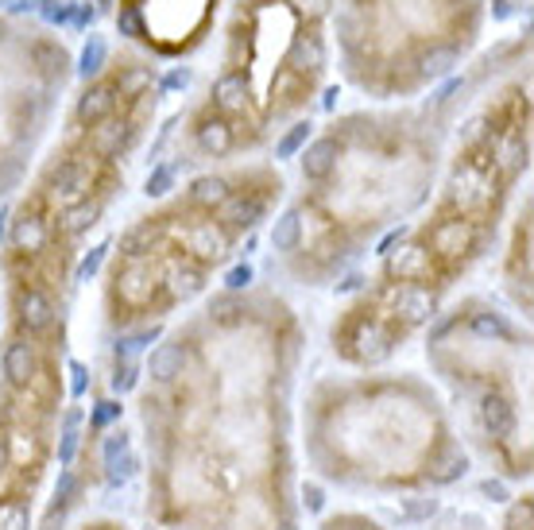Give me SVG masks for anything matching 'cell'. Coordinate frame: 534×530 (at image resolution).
I'll list each match as a JSON object with an SVG mask.
<instances>
[{"label":"cell","mask_w":534,"mask_h":530,"mask_svg":"<svg viewBox=\"0 0 534 530\" xmlns=\"http://www.w3.org/2000/svg\"><path fill=\"white\" fill-rule=\"evenodd\" d=\"M318 530H388L380 518H372L368 511H357V507H345V511H334Z\"/></svg>","instance_id":"obj_14"},{"label":"cell","mask_w":534,"mask_h":530,"mask_svg":"<svg viewBox=\"0 0 534 530\" xmlns=\"http://www.w3.org/2000/svg\"><path fill=\"white\" fill-rule=\"evenodd\" d=\"M422 530H480L473 518H450V523H434V526H422Z\"/></svg>","instance_id":"obj_16"},{"label":"cell","mask_w":534,"mask_h":530,"mask_svg":"<svg viewBox=\"0 0 534 530\" xmlns=\"http://www.w3.org/2000/svg\"><path fill=\"white\" fill-rule=\"evenodd\" d=\"M422 356L468 457L511 484H527L534 464L530 322L492 294H457L422 330Z\"/></svg>","instance_id":"obj_8"},{"label":"cell","mask_w":534,"mask_h":530,"mask_svg":"<svg viewBox=\"0 0 534 530\" xmlns=\"http://www.w3.org/2000/svg\"><path fill=\"white\" fill-rule=\"evenodd\" d=\"M522 51H530L527 35H515L476 70L450 78L419 101L334 116L302 147L294 186H287L275 209V271L302 291H326L368 260V252L422 209L457 121Z\"/></svg>","instance_id":"obj_4"},{"label":"cell","mask_w":534,"mask_h":530,"mask_svg":"<svg viewBox=\"0 0 534 530\" xmlns=\"http://www.w3.org/2000/svg\"><path fill=\"white\" fill-rule=\"evenodd\" d=\"M306 322L283 291L209 294L136 384L140 530H302L294 402Z\"/></svg>","instance_id":"obj_2"},{"label":"cell","mask_w":534,"mask_h":530,"mask_svg":"<svg viewBox=\"0 0 534 530\" xmlns=\"http://www.w3.org/2000/svg\"><path fill=\"white\" fill-rule=\"evenodd\" d=\"M496 530H534V503H530V487L522 484L519 495H511V503L499 515Z\"/></svg>","instance_id":"obj_13"},{"label":"cell","mask_w":534,"mask_h":530,"mask_svg":"<svg viewBox=\"0 0 534 530\" xmlns=\"http://www.w3.org/2000/svg\"><path fill=\"white\" fill-rule=\"evenodd\" d=\"M484 27L488 0H334L329 55L372 105H399L457 78Z\"/></svg>","instance_id":"obj_9"},{"label":"cell","mask_w":534,"mask_h":530,"mask_svg":"<svg viewBox=\"0 0 534 530\" xmlns=\"http://www.w3.org/2000/svg\"><path fill=\"white\" fill-rule=\"evenodd\" d=\"M159 105V62L116 47L67 97L0 217V530H35L55 484L85 260L152 140Z\"/></svg>","instance_id":"obj_1"},{"label":"cell","mask_w":534,"mask_h":530,"mask_svg":"<svg viewBox=\"0 0 534 530\" xmlns=\"http://www.w3.org/2000/svg\"><path fill=\"white\" fill-rule=\"evenodd\" d=\"M298 461L345 495H434L461 484L468 457L430 376L411 368H341L298 387Z\"/></svg>","instance_id":"obj_6"},{"label":"cell","mask_w":534,"mask_h":530,"mask_svg":"<svg viewBox=\"0 0 534 530\" xmlns=\"http://www.w3.org/2000/svg\"><path fill=\"white\" fill-rule=\"evenodd\" d=\"M530 51H522L473 97L430 198L334 314L326 345L341 368L391 364L492 260L530 171Z\"/></svg>","instance_id":"obj_3"},{"label":"cell","mask_w":534,"mask_h":530,"mask_svg":"<svg viewBox=\"0 0 534 530\" xmlns=\"http://www.w3.org/2000/svg\"><path fill=\"white\" fill-rule=\"evenodd\" d=\"M74 51L55 27L0 12V217L70 97Z\"/></svg>","instance_id":"obj_10"},{"label":"cell","mask_w":534,"mask_h":530,"mask_svg":"<svg viewBox=\"0 0 534 530\" xmlns=\"http://www.w3.org/2000/svg\"><path fill=\"white\" fill-rule=\"evenodd\" d=\"M225 0H116V24L128 47L155 62L190 58L209 43Z\"/></svg>","instance_id":"obj_11"},{"label":"cell","mask_w":534,"mask_h":530,"mask_svg":"<svg viewBox=\"0 0 534 530\" xmlns=\"http://www.w3.org/2000/svg\"><path fill=\"white\" fill-rule=\"evenodd\" d=\"M334 0H225L206 90L178 121L194 167L260 159L310 113L329 74Z\"/></svg>","instance_id":"obj_7"},{"label":"cell","mask_w":534,"mask_h":530,"mask_svg":"<svg viewBox=\"0 0 534 530\" xmlns=\"http://www.w3.org/2000/svg\"><path fill=\"white\" fill-rule=\"evenodd\" d=\"M287 175L267 159L201 167L116 232L101 268V325L147 337L213 294L255 232L275 217Z\"/></svg>","instance_id":"obj_5"},{"label":"cell","mask_w":534,"mask_h":530,"mask_svg":"<svg viewBox=\"0 0 534 530\" xmlns=\"http://www.w3.org/2000/svg\"><path fill=\"white\" fill-rule=\"evenodd\" d=\"M530 190H522L515 209H511L504 237H499V260H496V275H499V294L511 314H519L522 322H530Z\"/></svg>","instance_id":"obj_12"},{"label":"cell","mask_w":534,"mask_h":530,"mask_svg":"<svg viewBox=\"0 0 534 530\" xmlns=\"http://www.w3.org/2000/svg\"><path fill=\"white\" fill-rule=\"evenodd\" d=\"M70 530H132L121 515H109V511H93V515H82L78 523H70Z\"/></svg>","instance_id":"obj_15"}]
</instances>
